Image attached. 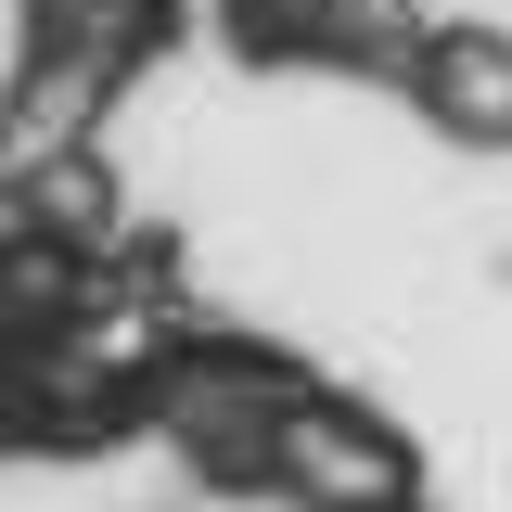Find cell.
Instances as JSON below:
<instances>
[{
	"label": "cell",
	"instance_id": "6da1fadb",
	"mask_svg": "<svg viewBox=\"0 0 512 512\" xmlns=\"http://www.w3.org/2000/svg\"><path fill=\"white\" fill-rule=\"evenodd\" d=\"M192 39V0H13V77H0V167H52L103 141L128 90Z\"/></svg>",
	"mask_w": 512,
	"mask_h": 512
},
{
	"label": "cell",
	"instance_id": "7a4b0ae2",
	"mask_svg": "<svg viewBox=\"0 0 512 512\" xmlns=\"http://www.w3.org/2000/svg\"><path fill=\"white\" fill-rule=\"evenodd\" d=\"M423 500V448L397 436L384 410L308 384L295 423H282V474H269V512H410Z\"/></svg>",
	"mask_w": 512,
	"mask_h": 512
},
{
	"label": "cell",
	"instance_id": "3957f363",
	"mask_svg": "<svg viewBox=\"0 0 512 512\" xmlns=\"http://www.w3.org/2000/svg\"><path fill=\"white\" fill-rule=\"evenodd\" d=\"M397 103H423V128H448L461 154H512V26H474V13H423Z\"/></svg>",
	"mask_w": 512,
	"mask_h": 512
}]
</instances>
